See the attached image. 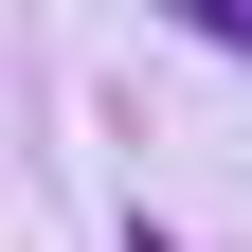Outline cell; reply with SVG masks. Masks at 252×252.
<instances>
[{"label": "cell", "instance_id": "6da1fadb", "mask_svg": "<svg viewBox=\"0 0 252 252\" xmlns=\"http://www.w3.org/2000/svg\"><path fill=\"white\" fill-rule=\"evenodd\" d=\"M162 18H198L216 54H252V0H162Z\"/></svg>", "mask_w": 252, "mask_h": 252}]
</instances>
